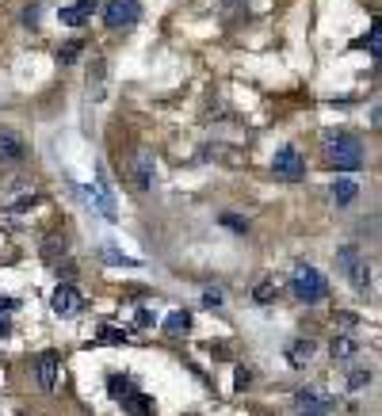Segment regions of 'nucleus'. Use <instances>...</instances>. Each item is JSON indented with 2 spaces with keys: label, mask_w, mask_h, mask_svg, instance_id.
<instances>
[{
  "label": "nucleus",
  "mask_w": 382,
  "mask_h": 416,
  "mask_svg": "<svg viewBox=\"0 0 382 416\" xmlns=\"http://www.w3.org/2000/svg\"><path fill=\"white\" fill-rule=\"evenodd\" d=\"M142 20V0H108L103 4V23L111 31H126Z\"/></svg>",
  "instance_id": "nucleus-5"
},
{
  "label": "nucleus",
  "mask_w": 382,
  "mask_h": 416,
  "mask_svg": "<svg viewBox=\"0 0 382 416\" xmlns=\"http://www.w3.org/2000/svg\"><path fill=\"white\" fill-rule=\"evenodd\" d=\"M371 386V371H352L348 374V389H363Z\"/></svg>",
  "instance_id": "nucleus-26"
},
{
  "label": "nucleus",
  "mask_w": 382,
  "mask_h": 416,
  "mask_svg": "<svg viewBox=\"0 0 382 416\" xmlns=\"http://www.w3.org/2000/svg\"><path fill=\"white\" fill-rule=\"evenodd\" d=\"M50 309L58 317H73V313H80V309H85V295H80L73 283H61V287L50 295Z\"/></svg>",
  "instance_id": "nucleus-6"
},
{
  "label": "nucleus",
  "mask_w": 382,
  "mask_h": 416,
  "mask_svg": "<svg viewBox=\"0 0 382 416\" xmlns=\"http://www.w3.org/2000/svg\"><path fill=\"white\" fill-rule=\"evenodd\" d=\"M222 225L230 233H249V218H241V214H222Z\"/></svg>",
  "instance_id": "nucleus-24"
},
{
  "label": "nucleus",
  "mask_w": 382,
  "mask_h": 416,
  "mask_svg": "<svg viewBox=\"0 0 382 416\" xmlns=\"http://www.w3.org/2000/svg\"><path fill=\"white\" fill-rule=\"evenodd\" d=\"M295 401L302 405V409H314V413H329V409H337V401H332L325 389H318V386H302L295 394Z\"/></svg>",
  "instance_id": "nucleus-8"
},
{
  "label": "nucleus",
  "mask_w": 382,
  "mask_h": 416,
  "mask_svg": "<svg viewBox=\"0 0 382 416\" xmlns=\"http://www.w3.org/2000/svg\"><path fill=\"white\" fill-rule=\"evenodd\" d=\"M188 329H191V313H188V309H172L168 321H165V332H168V336H184Z\"/></svg>",
  "instance_id": "nucleus-17"
},
{
  "label": "nucleus",
  "mask_w": 382,
  "mask_h": 416,
  "mask_svg": "<svg viewBox=\"0 0 382 416\" xmlns=\"http://www.w3.org/2000/svg\"><path fill=\"white\" fill-rule=\"evenodd\" d=\"M337 264H340V272L352 279V287L360 290V295H367V287H371V264H367V256H363L355 244H344V248L337 252Z\"/></svg>",
  "instance_id": "nucleus-3"
},
{
  "label": "nucleus",
  "mask_w": 382,
  "mask_h": 416,
  "mask_svg": "<svg viewBox=\"0 0 382 416\" xmlns=\"http://www.w3.org/2000/svg\"><path fill=\"white\" fill-rule=\"evenodd\" d=\"M291 295L302 302V306H318V302H325V295H329V279H325L314 264H295Z\"/></svg>",
  "instance_id": "nucleus-2"
},
{
  "label": "nucleus",
  "mask_w": 382,
  "mask_h": 416,
  "mask_svg": "<svg viewBox=\"0 0 382 416\" xmlns=\"http://www.w3.org/2000/svg\"><path fill=\"white\" fill-rule=\"evenodd\" d=\"M77 58H80V43H69V46H65V50L58 54V61H61V65H73Z\"/></svg>",
  "instance_id": "nucleus-27"
},
{
  "label": "nucleus",
  "mask_w": 382,
  "mask_h": 416,
  "mask_svg": "<svg viewBox=\"0 0 382 416\" xmlns=\"http://www.w3.org/2000/svg\"><path fill=\"white\" fill-rule=\"evenodd\" d=\"M379 38H382V23H379V20H371V31H367V38L360 43V46H367V50H371V58H379V54H382Z\"/></svg>",
  "instance_id": "nucleus-22"
},
{
  "label": "nucleus",
  "mask_w": 382,
  "mask_h": 416,
  "mask_svg": "<svg viewBox=\"0 0 382 416\" xmlns=\"http://www.w3.org/2000/svg\"><path fill=\"white\" fill-rule=\"evenodd\" d=\"M134 325H138V329H149V325H157V317H153V313H149V309H138Z\"/></svg>",
  "instance_id": "nucleus-29"
},
{
  "label": "nucleus",
  "mask_w": 382,
  "mask_h": 416,
  "mask_svg": "<svg viewBox=\"0 0 382 416\" xmlns=\"http://www.w3.org/2000/svg\"><path fill=\"white\" fill-rule=\"evenodd\" d=\"M279 298V287H275V279H260L253 287V302H260V306H267V302Z\"/></svg>",
  "instance_id": "nucleus-20"
},
{
  "label": "nucleus",
  "mask_w": 382,
  "mask_h": 416,
  "mask_svg": "<svg viewBox=\"0 0 382 416\" xmlns=\"http://www.w3.org/2000/svg\"><path fill=\"white\" fill-rule=\"evenodd\" d=\"M8 332H12V321H8V317H4V313H0V340H4V336H8Z\"/></svg>",
  "instance_id": "nucleus-33"
},
{
  "label": "nucleus",
  "mask_w": 382,
  "mask_h": 416,
  "mask_svg": "<svg viewBox=\"0 0 382 416\" xmlns=\"http://www.w3.org/2000/svg\"><path fill=\"white\" fill-rule=\"evenodd\" d=\"M249 386H253V371H249V366H237V374H233V389L245 394Z\"/></svg>",
  "instance_id": "nucleus-25"
},
{
  "label": "nucleus",
  "mask_w": 382,
  "mask_h": 416,
  "mask_svg": "<svg viewBox=\"0 0 382 416\" xmlns=\"http://www.w3.org/2000/svg\"><path fill=\"white\" fill-rule=\"evenodd\" d=\"M15 306H20V302H15V298H4V295H0V313H12Z\"/></svg>",
  "instance_id": "nucleus-32"
},
{
  "label": "nucleus",
  "mask_w": 382,
  "mask_h": 416,
  "mask_svg": "<svg viewBox=\"0 0 382 416\" xmlns=\"http://www.w3.org/2000/svg\"><path fill=\"white\" fill-rule=\"evenodd\" d=\"M329 355H332V359H340V363H348V359L360 355V344H355V336H332Z\"/></svg>",
  "instance_id": "nucleus-13"
},
{
  "label": "nucleus",
  "mask_w": 382,
  "mask_h": 416,
  "mask_svg": "<svg viewBox=\"0 0 382 416\" xmlns=\"http://www.w3.org/2000/svg\"><path fill=\"white\" fill-rule=\"evenodd\" d=\"M272 172L275 179H287V184H298V179H306V161L302 153L295 149V145H279L272 157Z\"/></svg>",
  "instance_id": "nucleus-4"
},
{
  "label": "nucleus",
  "mask_w": 382,
  "mask_h": 416,
  "mask_svg": "<svg viewBox=\"0 0 382 416\" xmlns=\"http://www.w3.org/2000/svg\"><path fill=\"white\" fill-rule=\"evenodd\" d=\"M23 157V145L15 134H0V161H20Z\"/></svg>",
  "instance_id": "nucleus-19"
},
{
  "label": "nucleus",
  "mask_w": 382,
  "mask_h": 416,
  "mask_svg": "<svg viewBox=\"0 0 382 416\" xmlns=\"http://www.w3.org/2000/svg\"><path fill=\"white\" fill-rule=\"evenodd\" d=\"M35 378H38V389H46V394H54L61 382V363L54 352H43L35 355Z\"/></svg>",
  "instance_id": "nucleus-7"
},
{
  "label": "nucleus",
  "mask_w": 382,
  "mask_h": 416,
  "mask_svg": "<svg viewBox=\"0 0 382 416\" xmlns=\"http://www.w3.org/2000/svg\"><path fill=\"white\" fill-rule=\"evenodd\" d=\"M100 260H103V264H111V267H119V264H123V267H142V260L126 256L123 248H115V244H103V248H100Z\"/></svg>",
  "instance_id": "nucleus-15"
},
{
  "label": "nucleus",
  "mask_w": 382,
  "mask_h": 416,
  "mask_svg": "<svg viewBox=\"0 0 382 416\" xmlns=\"http://www.w3.org/2000/svg\"><path fill=\"white\" fill-rule=\"evenodd\" d=\"M134 187H138V191H149V187H153V161L149 157L134 161Z\"/></svg>",
  "instance_id": "nucleus-16"
},
{
  "label": "nucleus",
  "mask_w": 382,
  "mask_h": 416,
  "mask_svg": "<svg viewBox=\"0 0 382 416\" xmlns=\"http://www.w3.org/2000/svg\"><path fill=\"white\" fill-rule=\"evenodd\" d=\"M88 92H92L96 100L103 96V58H96V61H92V77H88Z\"/></svg>",
  "instance_id": "nucleus-21"
},
{
  "label": "nucleus",
  "mask_w": 382,
  "mask_h": 416,
  "mask_svg": "<svg viewBox=\"0 0 382 416\" xmlns=\"http://www.w3.org/2000/svg\"><path fill=\"white\" fill-rule=\"evenodd\" d=\"M35 202H38V195H35V191H23V199H15V202H12V210H15V214H20V210L35 207Z\"/></svg>",
  "instance_id": "nucleus-28"
},
{
  "label": "nucleus",
  "mask_w": 382,
  "mask_h": 416,
  "mask_svg": "<svg viewBox=\"0 0 382 416\" xmlns=\"http://www.w3.org/2000/svg\"><path fill=\"white\" fill-rule=\"evenodd\" d=\"M134 389H138L134 374H126V371H111V374H108V394L115 397V401H123V397L134 394Z\"/></svg>",
  "instance_id": "nucleus-12"
},
{
  "label": "nucleus",
  "mask_w": 382,
  "mask_h": 416,
  "mask_svg": "<svg viewBox=\"0 0 382 416\" xmlns=\"http://www.w3.org/2000/svg\"><path fill=\"white\" fill-rule=\"evenodd\" d=\"M325 165L337 172H360L363 168V142L355 134H325Z\"/></svg>",
  "instance_id": "nucleus-1"
},
{
  "label": "nucleus",
  "mask_w": 382,
  "mask_h": 416,
  "mask_svg": "<svg viewBox=\"0 0 382 416\" xmlns=\"http://www.w3.org/2000/svg\"><path fill=\"white\" fill-rule=\"evenodd\" d=\"M119 405H123V413H126V416H157V405H153V397H149V394H142V389L126 394Z\"/></svg>",
  "instance_id": "nucleus-10"
},
{
  "label": "nucleus",
  "mask_w": 382,
  "mask_h": 416,
  "mask_svg": "<svg viewBox=\"0 0 382 416\" xmlns=\"http://www.w3.org/2000/svg\"><path fill=\"white\" fill-rule=\"evenodd\" d=\"M23 23H27V27H38V8H27V12H23Z\"/></svg>",
  "instance_id": "nucleus-31"
},
{
  "label": "nucleus",
  "mask_w": 382,
  "mask_h": 416,
  "mask_svg": "<svg viewBox=\"0 0 382 416\" xmlns=\"http://www.w3.org/2000/svg\"><path fill=\"white\" fill-rule=\"evenodd\" d=\"M329 195H332V202H337V207H352L355 195H360V184H355V179H348V176H340V179H332Z\"/></svg>",
  "instance_id": "nucleus-11"
},
{
  "label": "nucleus",
  "mask_w": 382,
  "mask_h": 416,
  "mask_svg": "<svg viewBox=\"0 0 382 416\" xmlns=\"http://www.w3.org/2000/svg\"><path fill=\"white\" fill-rule=\"evenodd\" d=\"M126 336H130V332L119 329V325H100V329H96V340H100V344H119V348H123Z\"/></svg>",
  "instance_id": "nucleus-18"
},
{
  "label": "nucleus",
  "mask_w": 382,
  "mask_h": 416,
  "mask_svg": "<svg viewBox=\"0 0 382 416\" xmlns=\"http://www.w3.org/2000/svg\"><path fill=\"white\" fill-rule=\"evenodd\" d=\"M203 306H207V309L222 306V290H207V295H203Z\"/></svg>",
  "instance_id": "nucleus-30"
},
{
  "label": "nucleus",
  "mask_w": 382,
  "mask_h": 416,
  "mask_svg": "<svg viewBox=\"0 0 382 416\" xmlns=\"http://www.w3.org/2000/svg\"><path fill=\"white\" fill-rule=\"evenodd\" d=\"M61 252H65V244H61L58 237H50V241L43 244V260H46V264H58V256H61Z\"/></svg>",
  "instance_id": "nucleus-23"
},
{
  "label": "nucleus",
  "mask_w": 382,
  "mask_h": 416,
  "mask_svg": "<svg viewBox=\"0 0 382 416\" xmlns=\"http://www.w3.org/2000/svg\"><path fill=\"white\" fill-rule=\"evenodd\" d=\"M100 8V0H77V4H69V8H61V23L65 27H85L88 20H92V12Z\"/></svg>",
  "instance_id": "nucleus-9"
},
{
  "label": "nucleus",
  "mask_w": 382,
  "mask_h": 416,
  "mask_svg": "<svg viewBox=\"0 0 382 416\" xmlns=\"http://www.w3.org/2000/svg\"><path fill=\"white\" fill-rule=\"evenodd\" d=\"M295 416H329V413H314V409H298Z\"/></svg>",
  "instance_id": "nucleus-34"
},
{
  "label": "nucleus",
  "mask_w": 382,
  "mask_h": 416,
  "mask_svg": "<svg viewBox=\"0 0 382 416\" xmlns=\"http://www.w3.org/2000/svg\"><path fill=\"white\" fill-rule=\"evenodd\" d=\"M314 352H318V348H314V340H295V344L287 348V363L291 366H306L314 359Z\"/></svg>",
  "instance_id": "nucleus-14"
}]
</instances>
